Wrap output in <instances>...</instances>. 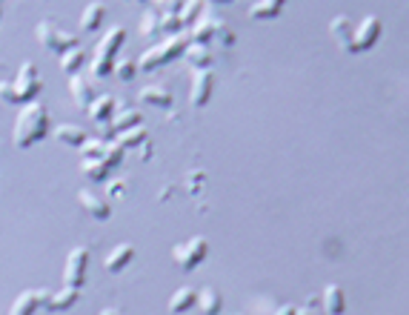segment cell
Instances as JSON below:
<instances>
[{"label":"cell","instance_id":"ac0fdd59","mask_svg":"<svg viewBox=\"0 0 409 315\" xmlns=\"http://www.w3.org/2000/svg\"><path fill=\"white\" fill-rule=\"evenodd\" d=\"M69 94H72V101H75L80 109H89L92 101H95V92H92L89 81H86V77H80V75L69 77Z\"/></svg>","mask_w":409,"mask_h":315},{"label":"cell","instance_id":"8d00e7d4","mask_svg":"<svg viewBox=\"0 0 409 315\" xmlns=\"http://www.w3.org/2000/svg\"><path fill=\"white\" fill-rule=\"evenodd\" d=\"M275 315H298V310L292 307V304H284V307H277V312Z\"/></svg>","mask_w":409,"mask_h":315},{"label":"cell","instance_id":"ffe728a7","mask_svg":"<svg viewBox=\"0 0 409 315\" xmlns=\"http://www.w3.org/2000/svg\"><path fill=\"white\" fill-rule=\"evenodd\" d=\"M195 301H198V290L181 287V290H175L172 298H169V312H172V315H184L186 310L195 307Z\"/></svg>","mask_w":409,"mask_h":315},{"label":"cell","instance_id":"7c38bea8","mask_svg":"<svg viewBox=\"0 0 409 315\" xmlns=\"http://www.w3.org/2000/svg\"><path fill=\"white\" fill-rule=\"evenodd\" d=\"M330 32H332V38L338 40V46L343 52H349V55H355L358 49H355V26H352V21L349 18H343V14H338V18L330 23Z\"/></svg>","mask_w":409,"mask_h":315},{"label":"cell","instance_id":"d6986e66","mask_svg":"<svg viewBox=\"0 0 409 315\" xmlns=\"http://www.w3.org/2000/svg\"><path fill=\"white\" fill-rule=\"evenodd\" d=\"M55 140H60V144H66V147H84L86 144V132L80 129V126H72V123H60V126H55Z\"/></svg>","mask_w":409,"mask_h":315},{"label":"cell","instance_id":"277c9868","mask_svg":"<svg viewBox=\"0 0 409 315\" xmlns=\"http://www.w3.org/2000/svg\"><path fill=\"white\" fill-rule=\"evenodd\" d=\"M35 35H38V43L43 46V49L46 52H55V55H66L69 49H75V46H77V38L72 35V32H63L55 23H49V21L38 23Z\"/></svg>","mask_w":409,"mask_h":315},{"label":"cell","instance_id":"4fadbf2b","mask_svg":"<svg viewBox=\"0 0 409 315\" xmlns=\"http://www.w3.org/2000/svg\"><path fill=\"white\" fill-rule=\"evenodd\" d=\"M77 201H80V207H84L95 220H109L112 207H109L103 198H97L92 189H80V192H77Z\"/></svg>","mask_w":409,"mask_h":315},{"label":"cell","instance_id":"9c48e42d","mask_svg":"<svg viewBox=\"0 0 409 315\" xmlns=\"http://www.w3.org/2000/svg\"><path fill=\"white\" fill-rule=\"evenodd\" d=\"M49 295H52L49 290H26V292H21L18 298H14L9 315H35V310L46 307Z\"/></svg>","mask_w":409,"mask_h":315},{"label":"cell","instance_id":"4dcf8cb0","mask_svg":"<svg viewBox=\"0 0 409 315\" xmlns=\"http://www.w3.org/2000/svg\"><path fill=\"white\" fill-rule=\"evenodd\" d=\"M80 172L89 178V181H106L109 178V166L103 161H80Z\"/></svg>","mask_w":409,"mask_h":315},{"label":"cell","instance_id":"4316f807","mask_svg":"<svg viewBox=\"0 0 409 315\" xmlns=\"http://www.w3.org/2000/svg\"><path fill=\"white\" fill-rule=\"evenodd\" d=\"M103 14H106L103 3H86L84 14H80V29H84V32H95L97 26L103 23Z\"/></svg>","mask_w":409,"mask_h":315},{"label":"cell","instance_id":"d6a6232c","mask_svg":"<svg viewBox=\"0 0 409 315\" xmlns=\"http://www.w3.org/2000/svg\"><path fill=\"white\" fill-rule=\"evenodd\" d=\"M203 12V6L201 3H181V12H177V21L184 23V29L186 26H195V21H198V14Z\"/></svg>","mask_w":409,"mask_h":315},{"label":"cell","instance_id":"e0dca14e","mask_svg":"<svg viewBox=\"0 0 409 315\" xmlns=\"http://www.w3.org/2000/svg\"><path fill=\"white\" fill-rule=\"evenodd\" d=\"M132 258H135V247H132V244H118V247H114L109 255H106V270H109V273H123Z\"/></svg>","mask_w":409,"mask_h":315},{"label":"cell","instance_id":"484cf974","mask_svg":"<svg viewBox=\"0 0 409 315\" xmlns=\"http://www.w3.org/2000/svg\"><path fill=\"white\" fill-rule=\"evenodd\" d=\"M186 60L195 66V72H206L212 66V52H209V46H198V43H189V49L184 52Z\"/></svg>","mask_w":409,"mask_h":315},{"label":"cell","instance_id":"6da1fadb","mask_svg":"<svg viewBox=\"0 0 409 315\" xmlns=\"http://www.w3.org/2000/svg\"><path fill=\"white\" fill-rule=\"evenodd\" d=\"M49 135V112H46V106L40 101H32L21 109V115L18 121H14V147L18 149H29V147H35L40 144V140Z\"/></svg>","mask_w":409,"mask_h":315},{"label":"cell","instance_id":"7402d4cb","mask_svg":"<svg viewBox=\"0 0 409 315\" xmlns=\"http://www.w3.org/2000/svg\"><path fill=\"white\" fill-rule=\"evenodd\" d=\"M140 103H149V106H158V109H169L172 106V92L166 86H146L140 89Z\"/></svg>","mask_w":409,"mask_h":315},{"label":"cell","instance_id":"44dd1931","mask_svg":"<svg viewBox=\"0 0 409 315\" xmlns=\"http://www.w3.org/2000/svg\"><path fill=\"white\" fill-rule=\"evenodd\" d=\"M195 304H198V310L203 315H218L221 307H223V298H221V292L215 287H209V284H206L203 290H198V301H195Z\"/></svg>","mask_w":409,"mask_h":315},{"label":"cell","instance_id":"8992f818","mask_svg":"<svg viewBox=\"0 0 409 315\" xmlns=\"http://www.w3.org/2000/svg\"><path fill=\"white\" fill-rule=\"evenodd\" d=\"M40 86H43V81H40V72H38V66L32 60H26L23 66H21V75H18V81H14V94H18V103L21 106H26V103H32L40 94Z\"/></svg>","mask_w":409,"mask_h":315},{"label":"cell","instance_id":"7a4b0ae2","mask_svg":"<svg viewBox=\"0 0 409 315\" xmlns=\"http://www.w3.org/2000/svg\"><path fill=\"white\" fill-rule=\"evenodd\" d=\"M189 35L186 32H181V35H172V38H166V40H160V43H155L152 49H146L143 55H140V60H138V69L140 72H155L158 66H163V63H172L175 58H181L186 49H189Z\"/></svg>","mask_w":409,"mask_h":315},{"label":"cell","instance_id":"9a60e30c","mask_svg":"<svg viewBox=\"0 0 409 315\" xmlns=\"http://www.w3.org/2000/svg\"><path fill=\"white\" fill-rule=\"evenodd\" d=\"M86 112L95 123H109L114 118V112H118V103H114L112 94H101V98L92 101V106L86 109Z\"/></svg>","mask_w":409,"mask_h":315},{"label":"cell","instance_id":"603a6c76","mask_svg":"<svg viewBox=\"0 0 409 315\" xmlns=\"http://www.w3.org/2000/svg\"><path fill=\"white\" fill-rule=\"evenodd\" d=\"M323 307L330 315H343V310H347V295H343L338 284H330V287L323 290Z\"/></svg>","mask_w":409,"mask_h":315},{"label":"cell","instance_id":"3957f363","mask_svg":"<svg viewBox=\"0 0 409 315\" xmlns=\"http://www.w3.org/2000/svg\"><path fill=\"white\" fill-rule=\"evenodd\" d=\"M126 40V29L123 26H112L103 40L95 49V63H92V77H109L114 72V60H118V49Z\"/></svg>","mask_w":409,"mask_h":315},{"label":"cell","instance_id":"ab89813d","mask_svg":"<svg viewBox=\"0 0 409 315\" xmlns=\"http://www.w3.org/2000/svg\"><path fill=\"white\" fill-rule=\"evenodd\" d=\"M298 315H312V312H298Z\"/></svg>","mask_w":409,"mask_h":315},{"label":"cell","instance_id":"8fae6325","mask_svg":"<svg viewBox=\"0 0 409 315\" xmlns=\"http://www.w3.org/2000/svg\"><path fill=\"white\" fill-rule=\"evenodd\" d=\"M378 38H381V21L375 18V14H369V18H364V23L355 29V49L367 52L378 43Z\"/></svg>","mask_w":409,"mask_h":315},{"label":"cell","instance_id":"5b68a950","mask_svg":"<svg viewBox=\"0 0 409 315\" xmlns=\"http://www.w3.org/2000/svg\"><path fill=\"white\" fill-rule=\"evenodd\" d=\"M206 255H209V241L201 238V235H198V238H189L186 244H177L172 249V258H175V264H177V270H181V273H192Z\"/></svg>","mask_w":409,"mask_h":315},{"label":"cell","instance_id":"2e32d148","mask_svg":"<svg viewBox=\"0 0 409 315\" xmlns=\"http://www.w3.org/2000/svg\"><path fill=\"white\" fill-rule=\"evenodd\" d=\"M221 26V18H198L189 32V38L192 43H198V46H206L209 40H215V32Z\"/></svg>","mask_w":409,"mask_h":315},{"label":"cell","instance_id":"5bb4252c","mask_svg":"<svg viewBox=\"0 0 409 315\" xmlns=\"http://www.w3.org/2000/svg\"><path fill=\"white\" fill-rule=\"evenodd\" d=\"M77 301H80V290L63 287V290H58V292L49 295V301H46L43 310H49V312H63V310H72Z\"/></svg>","mask_w":409,"mask_h":315},{"label":"cell","instance_id":"e575fe53","mask_svg":"<svg viewBox=\"0 0 409 315\" xmlns=\"http://www.w3.org/2000/svg\"><path fill=\"white\" fill-rule=\"evenodd\" d=\"M0 101H3V103H12V106H21V103H18V94H14V84L0 81Z\"/></svg>","mask_w":409,"mask_h":315},{"label":"cell","instance_id":"d590c367","mask_svg":"<svg viewBox=\"0 0 409 315\" xmlns=\"http://www.w3.org/2000/svg\"><path fill=\"white\" fill-rule=\"evenodd\" d=\"M215 40H218L221 46H232V43H235V32H229L226 23L221 21V26H218V32H215Z\"/></svg>","mask_w":409,"mask_h":315},{"label":"cell","instance_id":"52a82bcc","mask_svg":"<svg viewBox=\"0 0 409 315\" xmlns=\"http://www.w3.org/2000/svg\"><path fill=\"white\" fill-rule=\"evenodd\" d=\"M86 266H89V249L86 247L72 249L69 258H66V270H63V284L80 290L86 284Z\"/></svg>","mask_w":409,"mask_h":315},{"label":"cell","instance_id":"f35d334b","mask_svg":"<svg viewBox=\"0 0 409 315\" xmlns=\"http://www.w3.org/2000/svg\"><path fill=\"white\" fill-rule=\"evenodd\" d=\"M0 18H3V6H0Z\"/></svg>","mask_w":409,"mask_h":315},{"label":"cell","instance_id":"83f0119b","mask_svg":"<svg viewBox=\"0 0 409 315\" xmlns=\"http://www.w3.org/2000/svg\"><path fill=\"white\" fill-rule=\"evenodd\" d=\"M86 63V52L80 49V46H75V49H69L66 55H60V72L63 75H69V77H75L77 75V69Z\"/></svg>","mask_w":409,"mask_h":315},{"label":"cell","instance_id":"30bf717a","mask_svg":"<svg viewBox=\"0 0 409 315\" xmlns=\"http://www.w3.org/2000/svg\"><path fill=\"white\" fill-rule=\"evenodd\" d=\"M212 89H215V75H212V69L195 72V77H192V94H189L192 106H195V109L206 106L209 98H212Z\"/></svg>","mask_w":409,"mask_h":315},{"label":"cell","instance_id":"f546056e","mask_svg":"<svg viewBox=\"0 0 409 315\" xmlns=\"http://www.w3.org/2000/svg\"><path fill=\"white\" fill-rule=\"evenodd\" d=\"M106 144H109V140H103V138H86V144L80 147V155H84L86 161H103V158H106Z\"/></svg>","mask_w":409,"mask_h":315},{"label":"cell","instance_id":"d4e9b609","mask_svg":"<svg viewBox=\"0 0 409 315\" xmlns=\"http://www.w3.org/2000/svg\"><path fill=\"white\" fill-rule=\"evenodd\" d=\"M140 35L149 38V40H158L163 35V29H160V12L155 6H149V9L143 12V18H140Z\"/></svg>","mask_w":409,"mask_h":315},{"label":"cell","instance_id":"1f68e13d","mask_svg":"<svg viewBox=\"0 0 409 315\" xmlns=\"http://www.w3.org/2000/svg\"><path fill=\"white\" fill-rule=\"evenodd\" d=\"M114 75H118L121 81H132V77L138 75V60H135V58H121V60H114Z\"/></svg>","mask_w":409,"mask_h":315},{"label":"cell","instance_id":"f1b7e54d","mask_svg":"<svg viewBox=\"0 0 409 315\" xmlns=\"http://www.w3.org/2000/svg\"><path fill=\"white\" fill-rule=\"evenodd\" d=\"M149 140V135H146V129L143 126H135V129H126V132H121L118 138H114V144H118L121 149H132V147H140V144H146Z\"/></svg>","mask_w":409,"mask_h":315},{"label":"cell","instance_id":"836d02e7","mask_svg":"<svg viewBox=\"0 0 409 315\" xmlns=\"http://www.w3.org/2000/svg\"><path fill=\"white\" fill-rule=\"evenodd\" d=\"M123 155H126V149H121L114 140H109L106 144V158H103V164L112 169V166H121L123 164Z\"/></svg>","mask_w":409,"mask_h":315},{"label":"cell","instance_id":"ba28073f","mask_svg":"<svg viewBox=\"0 0 409 315\" xmlns=\"http://www.w3.org/2000/svg\"><path fill=\"white\" fill-rule=\"evenodd\" d=\"M140 109H132V106H121L118 112H114V118L106 123V129H103V140H114L121 132L126 129H135V126H140Z\"/></svg>","mask_w":409,"mask_h":315},{"label":"cell","instance_id":"cb8c5ba5","mask_svg":"<svg viewBox=\"0 0 409 315\" xmlns=\"http://www.w3.org/2000/svg\"><path fill=\"white\" fill-rule=\"evenodd\" d=\"M281 12H284L281 0H258V3L249 6V18H255V21H272Z\"/></svg>","mask_w":409,"mask_h":315},{"label":"cell","instance_id":"74e56055","mask_svg":"<svg viewBox=\"0 0 409 315\" xmlns=\"http://www.w3.org/2000/svg\"><path fill=\"white\" fill-rule=\"evenodd\" d=\"M101 315H121V312H118V310H103Z\"/></svg>","mask_w":409,"mask_h":315}]
</instances>
